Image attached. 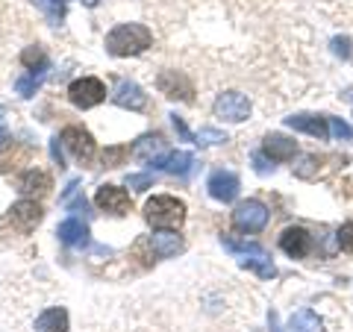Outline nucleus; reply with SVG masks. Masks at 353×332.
I'll use <instances>...</instances> for the list:
<instances>
[{
    "mask_svg": "<svg viewBox=\"0 0 353 332\" xmlns=\"http://www.w3.org/2000/svg\"><path fill=\"white\" fill-rule=\"evenodd\" d=\"M153 44V36L145 24H118L106 36V53L112 56H139Z\"/></svg>",
    "mask_w": 353,
    "mask_h": 332,
    "instance_id": "f257e3e1",
    "label": "nucleus"
},
{
    "mask_svg": "<svg viewBox=\"0 0 353 332\" xmlns=\"http://www.w3.org/2000/svg\"><path fill=\"white\" fill-rule=\"evenodd\" d=\"M221 245H224L227 250L239 253V264H241V268H250L256 276H262V280H271V276L277 273L271 256L256 245V241H236L230 236H221Z\"/></svg>",
    "mask_w": 353,
    "mask_h": 332,
    "instance_id": "f03ea898",
    "label": "nucleus"
},
{
    "mask_svg": "<svg viewBox=\"0 0 353 332\" xmlns=\"http://www.w3.org/2000/svg\"><path fill=\"white\" fill-rule=\"evenodd\" d=\"M145 218H148L150 227H168V229H174V227H180L185 220V203L176 200V197H171V194H157V197H150V200H148Z\"/></svg>",
    "mask_w": 353,
    "mask_h": 332,
    "instance_id": "7ed1b4c3",
    "label": "nucleus"
},
{
    "mask_svg": "<svg viewBox=\"0 0 353 332\" xmlns=\"http://www.w3.org/2000/svg\"><path fill=\"white\" fill-rule=\"evenodd\" d=\"M68 101L77 109H92L106 101V85L97 76H80V80H74L68 85Z\"/></svg>",
    "mask_w": 353,
    "mask_h": 332,
    "instance_id": "20e7f679",
    "label": "nucleus"
},
{
    "mask_svg": "<svg viewBox=\"0 0 353 332\" xmlns=\"http://www.w3.org/2000/svg\"><path fill=\"white\" fill-rule=\"evenodd\" d=\"M268 224V206L259 200H245L236 206L233 212V227L241 232H262Z\"/></svg>",
    "mask_w": 353,
    "mask_h": 332,
    "instance_id": "39448f33",
    "label": "nucleus"
},
{
    "mask_svg": "<svg viewBox=\"0 0 353 332\" xmlns=\"http://www.w3.org/2000/svg\"><path fill=\"white\" fill-rule=\"evenodd\" d=\"M157 88L168 97V101H183V103H194V85L185 74L180 71H162L157 76Z\"/></svg>",
    "mask_w": 353,
    "mask_h": 332,
    "instance_id": "423d86ee",
    "label": "nucleus"
},
{
    "mask_svg": "<svg viewBox=\"0 0 353 332\" xmlns=\"http://www.w3.org/2000/svg\"><path fill=\"white\" fill-rule=\"evenodd\" d=\"M59 141L68 147V153L77 162L85 165V162L94 159V138H92V132H88V129H83V127H65Z\"/></svg>",
    "mask_w": 353,
    "mask_h": 332,
    "instance_id": "0eeeda50",
    "label": "nucleus"
},
{
    "mask_svg": "<svg viewBox=\"0 0 353 332\" xmlns=\"http://www.w3.org/2000/svg\"><path fill=\"white\" fill-rule=\"evenodd\" d=\"M215 115L230 121V124H241L250 115V101L241 92H224L215 101Z\"/></svg>",
    "mask_w": 353,
    "mask_h": 332,
    "instance_id": "6e6552de",
    "label": "nucleus"
},
{
    "mask_svg": "<svg viewBox=\"0 0 353 332\" xmlns=\"http://www.w3.org/2000/svg\"><path fill=\"white\" fill-rule=\"evenodd\" d=\"M94 203L106 215H127L132 209L130 194L121 185H101L97 188V194H94Z\"/></svg>",
    "mask_w": 353,
    "mask_h": 332,
    "instance_id": "1a4fd4ad",
    "label": "nucleus"
},
{
    "mask_svg": "<svg viewBox=\"0 0 353 332\" xmlns=\"http://www.w3.org/2000/svg\"><path fill=\"white\" fill-rule=\"evenodd\" d=\"M206 188H209V194H212L215 200L233 203L239 197L241 180H239V174H233V171H212V176L206 180Z\"/></svg>",
    "mask_w": 353,
    "mask_h": 332,
    "instance_id": "9d476101",
    "label": "nucleus"
},
{
    "mask_svg": "<svg viewBox=\"0 0 353 332\" xmlns=\"http://www.w3.org/2000/svg\"><path fill=\"white\" fill-rule=\"evenodd\" d=\"M9 224H12L15 229L21 232H30V229H36L41 224V218H44V209L36 203V200H18L12 209H9Z\"/></svg>",
    "mask_w": 353,
    "mask_h": 332,
    "instance_id": "9b49d317",
    "label": "nucleus"
},
{
    "mask_svg": "<svg viewBox=\"0 0 353 332\" xmlns=\"http://www.w3.org/2000/svg\"><path fill=\"white\" fill-rule=\"evenodd\" d=\"M150 162H153V168L157 171L180 176V180H185V176L194 171V156L192 153H185V150H171V153H165V156H159V159H150Z\"/></svg>",
    "mask_w": 353,
    "mask_h": 332,
    "instance_id": "f8f14e48",
    "label": "nucleus"
},
{
    "mask_svg": "<svg viewBox=\"0 0 353 332\" xmlns=\"http://www.w3.org/2000/svg\"><path fill=\"white\" fill-rule=\"evenodd\" d=\"M280 247L283 253H289L292 259H306L312 253V236L303 227H289L280 236Z\"/></svg>",
    "mask_w": 353,
    "mask_h": 332,
    "instance_id": "ddd939ff",
    "label": "nucleus"
},
{
    "mask_svg": "<svg viewBox=\"0 0 353 332\" xmlns=\"http://www.w3.org/2000/svg\"><path fill=\"white\" fill-rule=\"evenodd\" d=\"M262 153L271 162H289L297 153V141L283 136V132H271V136H265V141H262Z\"/></svg>",
    "mask_w": 353,
    "mask_h": 332,
    "instance_id": "4468645a",
    "label": "nucleus"
},
{
    "mask_svg": "<svg viewBox=\"0 0 353 332\" xmlns=\"http://www.w3.org/2000/svg\"><path fill=\"white\" fill-rule=\"evenodd\" d=\"M285 127H292L297 132H306V136H315V138H327L330 136V121H327V115L301 112V115L285 118Z\"/></svg>",
    "mask_w": 353,
    "mask_h": 332,
    "instance_id": "2eb2a0df",
    "label": "nucleus"
},
{
    "mask_svg": "<svg viewBox=\"0 0 353 332\" xmlns=\"http://www.w3.org/2000/svg\"><path fill=\"white\" fill-rule=\"evenodd\" d=\"M112 101H115L121 109H130V112H141V109L148 106V94H145V88H141L139 83L124 80V83H118Z\"/></svg>",
    "mask_w": 353,
    "mask_h": 332,
    "instance_id": "dca6fc26",
    "label": "nucleus"
},
{
    "mask_svg": "<svg viewBox=\"0 0 353 332\" xmlns=\"http://www.w3.org/2000/svg\"><path fill=\"white\" fill-rule=\"evenodd\" d=\"M18 191L21 194H48L50 188H53V180H50V174L48 171H41V168H30L18 176Z\"/></svg>",
    "mask_w": 353,
    "mask_h": 332,
    "instance_id": "f3484780",
    "label": "nucleus"
},
{
    "mask_svg": "<svg viewBox=\"0 0 353 332\" xmlns=\"http://www.w3.org/2000/svg\"><path fill=\"white\" fill-rule=\"evenodd\" d=\"M57 236H59V241L62 245H68V247H85L88 245V224L85 220H80V218H68V220H62L59 224V229H57Z\"/></svg>",
    "mask_w": 353,
    "mask_h": 332,
    "instance_id": "a211bd4d",
    "label": "nucleus"
},
{
    "mask_svg": "<svg viewBox=\"0 0 353 332\" xmlns=\"http://www.w3.org/2000/svg\"><path fill=\"white\" fill-rule=\"evenodd\" d=\"M150 247H153V256L159 259H171L176 253H183V236H176V232H153L150 236Z\"/></svg>",
    "mask_w": 353,
    "mask_h": 332,
    "instance_id": "6ab92c4d",
    "label": "nucleus"
},
{
    "mask_svg": "<svg viewBox=\"0 0 353 332\" xmlns=\"http://www.w3.org/2000/svg\"><path fill=\"white\" fill-rule=\"evenodd\" d=\"M36 332H68V312L62 306L44 309L36 318Z\"/></svg>",
    "mask_w": 353,
    "mask_h": 332,
    "instance_id": "aec40b11",
    "label": "nucleus"
},
{
    "mask_svg": "<svg viewBox=\"0 0 353 332\" xmlns=\"http://www.w3.org/2000/svg\"><path fill=\"white\" fill-rule=\"evenodd\" d=\"M285 332H324V324H321V318H318L315 312L301 309V312H294L289 318V326H285Z\"/></svg>",
    "mask_w": 353,
    "mask_h": 332,
    "instance_id": "412c9836",
    "label": "nucleus"
},
{
    "mask_svg": "<svg viewBox=\"0 0 353 332\" xmlns=\"http://www.w3.org/2000/svg\"><path fill=\"white\" fill-rule=\"evenodd\" d=\"M162 145H165V141H162L159 132H150V136H141L136 145H132L130 153H132V156H139V159H153L162 150Z\"/></svg>",
    "mask_w": 353,
    "mask_h": 332,
    "instance_id": "4be33fe9",
    "label": "nucleus"
},
{
    "mask_svg": "<svg viewBox=\"0 0 353 332\" xmlns=\"http://www.w3.org/2000/svg\"><path fill=\"white\" fill-rule=\"evenodd\" d=\"M21 65H24L30 74H44L50 62H48V53H44L39 44H36V48H27L24 53H21Z\"/></svg>",
    "mask_w": 353,
    "mask_h": 332,
    "instance_id": "5701e85b",
    "label": "nucleus"
},
{
    "mask_svg": "<svg viewBox=\"0 0 353 332\" xmlns=\"http://www.w3.org/2000/svg\"><path fill=\"white\" fill-rule=\"evenodd\" d=\"M32 3L44 12V18L50 21V27H59L65 21V0H32Z\"/></svg>",
    "mask_w": 353,
    "mask_h": 332,
    "instance_id": "b1692460",
    "label": "nucleus"
},
{
    "mask_svg": "<svg viewBox=\"0 0 353 332\" xmlns=\"http://www.w3.org/2000/svg\"><path fill=\"white\" fill-rule=\"evenodd\" d=\"M62 203L68 206V209H74V212H85V197L80 194V185H77V180L68 183V188H65Z\"/></svg>",
    "mask_w": 353,
    "mask_h": 332,
    "instance_id": "393cba45",
    "label": "nucleus"
},
{
    "mask_svg": "<svg viewBox=\"0 0 353 332\" xmlns=\"http://www.w3.org/2000/svg\"><path fill=\"white\" fill-rule=\"evenodd\" d=\"M41 80H44V74H27V76H21V80L15 83V88H18V94L21 97H32L39 92V85H41Z\"/></svg>",
    "mask_w": 353,
    "mask_h": 332,
    "instance_id": "a878e982",
    "label": "nucleus"
},
{
    "mask_svg": "<svg viewBox=\"0 0 353 332\" xmlns=\"http://www.w3.org/2000/svg\"><path fill=\"white\" fill-rule=\"evenodd\" d=\"M227 141V132H221V129H201L194 136V145H201V147H212V145H224Z\"/></svg>",
    "mask_w": 353,
    "mask_h": 332,
    "instance_id": "bb28decb",
    "label": "nucleus"
},
{
    "mask_svg": "<svg viewBox=\"0 0 353 332\" xmlns=\"http://www.w3.org/2000/svg\"><path fill=\"white\" fill-rule=\"evenodd\" d=\"M318 165H321V159H318V156H303L301 162L294 165V174L303 176V180H309V176L318 174Z\"/></svg>",
    "mask_w": 353,
    "mask_h": 332,
    "instance_id": "cd10ccee",
    "label": "nucleus"
},
{
    "mask_svg": "<svg viewBox=\"0 0 353 332\" xmlns=\"http://www.w3.org/2000/svg\"><path fill=\"white\" fill-rule=\"evenodd\" d=\"M127 153H130V147H124V145H118V147H106V150H103V165H106V168H115V165L124 162Z\"/></svg>",
    "mask_w": 353,
    "mask_h": 332,
    "instance_id": "c85d7f7f",
    "label": "nucleus"
},
{
    "mask_svg": "<svg viewBox=\"0 0 353 332\" xmlns=\"http://www.w3.org/2000/svg\"><path fill=\"white\" fill-rule=\"evenodd\" d=\"M336 241H339V247L345 250V253H353V220H347V224H341Z\"/></svg>",
    "mask_w": 353,
    "mask_h": 332,
    "instance_id": "c756f323",
    "label": "nucleus"
},
{
    "mask_svg": "<svg viewBox=\"0 0 353 332\" xmlns=\"http://www.w3.org/2000/svg\"><path fill=\"white\" fill-rule=\"evenodd\" d=\"M127 185L132 188V191H145V188L153 185V174H130L127 176Z\"/></svg>",
    "mask_w": 353,
    "mask_h": 332,
    "instance_id": "7c9ffc66",
    "label": "nucleus"
},
{
    "mask_svg": "<svg viewBox=\"0 0 353 332\" xmlns=\"http://www.w3.org/2000/svg\"><path fill=\"white\" fill-rule=\"evenodd\" d=\"M327 121H330V132H333L336 138H345V141H350V138H353V129H350L341 118H327Z\"/></svg>",
    "mask_w": 353,
    "mask_h": 332,
    "instance_id": "2f4dec72",
    "label": "nucleus"
},
{
    "mask_svg": "<svg viewBox=\"0 0 353 332\" xmlns=\"http://www.w3.org/2000/svg\"><path fill=\"white\" fill-rule=\"evenodd\" d=\"M333 53L341 59H350L353 56V41L350 39H333Z\"/></svg>",
    "mask_w": 353,
    "mask_h": 332,
    "instance_id": "473e14b6",
    "label": "nucleus"
},
{
    "mask_svg": "<svg viewBox=\"0 0 353 332\" xmlns=\"http://www.w3.org/2000/svg\"><path fill=\"white\" fill-rule=\"evenodd\" d=\"M171 121H174V129L180 132V138L183 141H192V132H189V127H185V121L180 115H171Z\"/></svg>",
    "mask_w": 353,
    "mask_h": 332,
    "instance_id": "72a5a7b5",
    "label": "nucleus"
},
{
    "mask_svg": "<svg viewBox=\"0 0 353 332\" xmlns=\"http://www.w3.org/2000/svg\"><path fill=\"white\" fill-rule=\"evenodd\" d=\"M50 153H53V159H57V165L62 168L65 159H62V150H59V138H53V145H50Z\"/></svg>",
    "mask_w": 353,
    "mask_h": 332,
    "instance_id": "f704fd0d",
    "label": "nucleus"
},
{
    "mask_svg": "<svg viewBox=\"0 0 353 332\" xmlns=\"http://www.w3.org/2000/svg\"><path fill=\"white\" fill-rule=\"evenodd\" d=\"M253 165H256V171H259V174H268V165L262 162V156H256V159H253Z\"/></svg>",
    "mask_w": 353,
    "mask_h": 332,
    "instance_id": "c9c22d12",
    "label": "nucleus"
},
{
    "mask_svg": "<svg viewBox=\"0 0 353 332\" xmlns=\"http://www.w3.org/2000/svg\"><path fill=\"white\" fill-rule=\"evenodd\" d=\"M6 138H9V136H6V129H3V124H0V147H3V145H6Z\"/></svg>",
    "mask_w": 353,
    "mask_h": 332,
    "instance_id": "e433bc0d",
    "label": "nucleus"
},
{
    "mask_svg": "<svg viewBox=\"0 0 353 332\" xmlns=\"http://www.w3.org/2000/svg\"><path fill=\"white\" fill-rule=\"evenodd\" d=\"M0 118H3V106H0Z\"/></svg>",
    "mask_w": 353,
    "mask_h": 332,
    "instance_id": "4c0bfd02",
    "label": "nucleus"
}]
</instances>
